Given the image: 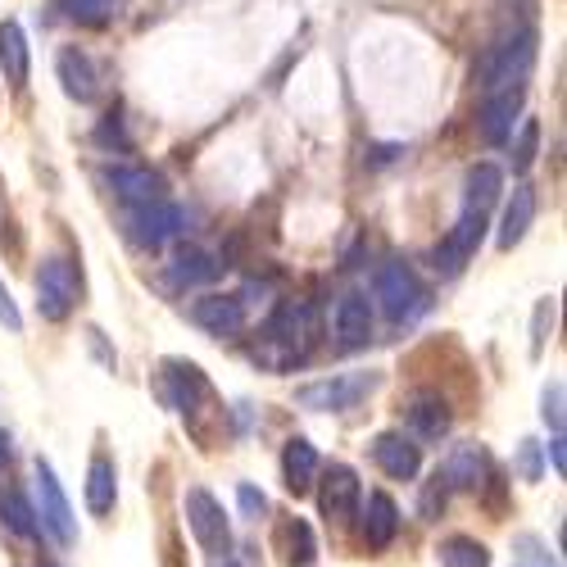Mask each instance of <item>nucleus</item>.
I'll list each match as a JSON object with an SVG mask.
<instances>
[{"mask_svg": "<svg viewBox=\"0 0 567 567\" xmlns=\"http://www.w3.org/2000/svg\"><path fill=\"white\" fill-rule=\"evenodd\" d=\"M532 64H536V28H523V32H513L508 41H499L495 51L482 60V86H486V96L523 86L527 73H532Z\"/></svg>", "mask_w": 567, "mask_h": 567, "instance_id": "f257e3e1", "label": "nucleus"}, {"mask_svg": "<svg viewBox=\"0 0 567 567\" xmlns=\"http://www.w3.org/2000/svg\"><path fill=\"white\" fill-rule=\"evenodd\" d=\"M78 296H82V277H78L73 259H64V255L41 259V268H37V313L45 322H64L78 309Z\"/></svg>", "mask_w": 567, "mask_h": 567, "instance_id": "f03ea898", "label": "nucleus"}, {"mask_svg": "<svg viewBox=\"0 0 567 567\" xmlns=\"http://www.w3.org/2000/svg\"><path fill=\"white\" fill-rule=\"evenodd\" d=\"M377 382H382L377 372H341V377H327V382L300 386L296 400H300L305 409H313V413H346V409H354L359 400H368V395L377 391Z\"/></svg>", "mask_w": 567, "mask_h": 567, "instance_id": "7ed1b4c3", "label": "nucleus"}, {"mask_svg": "<svg viewBox=\"0 0 567 567\" xmlns=\"http://www.w3.org/2000/svg\"><path fill=\"white\" fill-rule=\"evenodd\" d=\"M372 291H377V300H382L386 318H395V322H409V318H417L422 309H427V291H422V281L413 277L409 264H382L372 277Z\"/></svg>", "mask_w": 567, "mask_h": 567, "instance_id": "20e7f679", "label": "nucleus"}, {"mask_svg": "<svg viewBox=\"0 0 567 567\" xmlns=\"http://www.w3.org/2000/svg\"><path fill=\"white\" fill-rule=\"evenodd\" d=\"M37 499H41L37 523L51 532L60 545H78V517H73V504H69V495H64V486H60V477H55V467L45 463V458H37Z\"/></svg>", "mask_w": 567, "mask_h": 567, "instance_id": "39448f33", "label": "nucleus"}, {"mask_svg": "<svg viewBox=\"0 0 567 567\" xmlns=\"http://www.w3.org/2000/svg\"><path fill=\"white\" fill-rule=\"evenodd\" d=\"M186 527H192L196 545L205 554H227L231 549V527H227V517H223V504L205 491V486H192L186 491Z\"/></svg>", "mask_w": 567, "mask_h": 567, "instance_id": "423d86ee", "label": "nucleus"}, {"mask_svg": "<svg viewBox=\"0 0 567 567\" xmlns=\"http://www.w3.org/2000/svg\"><path fill=\"white\" fill-rule=\"evenodd\" d=\"M182 231V209L168 205V200H155V205H136L127 214V236L141 246V250H159L164 241Z\"/></svg>", "mask_w": 567, "mask_h": 567, "instance_id": "0eeeda50", "label": "nucleus"}, {"mask_svg": "<svg viewBox=\"0 0 567 567\" xmlns=\"http://www.w3.org/2000/svg\"><path fill=\"white\" fill-rule=\"evenodd\" d=\"M359 499H363V491H359V477H354V467H346V463H332L322 472V486H318V508H322V517H332V523H350V517L359 513Z\"/></svg>", "mask_w": 567, "mask_h": 567, "instance_id": "6e6552de", "label": "nucleus"}, {"mask_svg": "<svg viewBox=\"0 0 567 567\" xmlns=\"http://www.w3.org/2000/svg\"><path fill=\"white\" fill-rule=\"evenodd\" d=\"M101 182L110 186L118 200H127L132 209H136V205H155V200H164V177H159L155 168L110 164V168H101Z\"/></svg>", "mask_w": 567, "mask_h": 567, "instance_id": "1a4fd4ad", "label": "nucleus"}, {"mask_svg": "<svg viewBox=\"0 0 567 567\" xmlns=\"http://www.w3.org/2000/svg\"><path fill=\"white\" fill-rule=\"evenodd\" d=\"M482 236H486V214H472V209H463V218L454 223V231L445 236L441 250H436V268H441L445 277L463 272V264H467L472 255H477Z\"/></svg>", "mask_w": 567, "mask_h": 567, "instance_id": "9d476101", "label": "nucleus"}, {"mask_svg": "<svg viewBox=\"0 0 567 567\" xmlns=\"http://www.w3.org/2000/svg\"><path fill=\"white\" fill-rule=\"evenodd\" d=\"M372 458H377V467H382L391 482H413L422 472V450L404 432H382V436H377L372 441Z\"/></svg>", "mask_w": 567, "mask_h": 567, "instance_id": "9b49d317", "label": "nucleus"}, {"mask_svg": "<svg viewBox=\"0 0 567 567\" xmlns=\"http://www.w3.org/2000/svg\"><path fill=\"white\" fill-rule=\"evenodd\" d=\"M192 322L209 337H236L246 327V300L241 296H200L192 305Z\"/></svg>", "mask_w": 567, "mask_h": 567, "instance_id": "f8f14e48", "label": "nucleus"}, {"mask_svg": "<svg viewBox=\"0 0 567 567\" xmlns=\"http://www.w3.org/2000/svg\"><path fill=\"white\" fill-rule=\"evenodd\" d=\"M517 114H523V86L495 91V96H486L482 110H477V127H482V136L491 141V146H504V141L513 136Z\"/></svg>", "mask_w": 567, "mask_h": 567, "instance_id": "ddd939ff", "label": "nucleus"}, {"mask_svg": "<svg viewBox=\"0 0 567 567\" xmlns=\"http://www.w3.org/2000/svg\"><path fill=\"white\" fill-rule=\"evenodd\" d=\"M55 69H60L64 91H69V96H73L78 105H91V101L101 96V73H96V60H91L86 51H78V45H69V51H60Z\"/></svg>", "mask_w": 567, "mask_h": 567, "instance_id": "4468645a", "label": "nucleus"}, {"mask_svg": "<svg viewBox=\"0 0 567 567\" xmlns=\"http://www.w3.org/2000/svg\"><path fill=\"white\" fill-rule=\"evenodd\" d=\"M395 532H400V508H395V499H391L386 491H372V495H368V508H363V540H368L372 549H386V545L395 540Z\"/></svg>", "mask_w": 567, "mask_h": 567, "instance_id": "2eb2a0df", "label": "nucleus"}, {"mask_svg": "<svg viewBox=\"0 0 567 567\" xmlns=\"http://www.w3.org/2000/svg\"><path fill=\"white\" fill-rule=\"evenodd\" d=\"M532 218H536V196H532V186H513V200L504 205V218H499V231H495V246H499V250H513V246L527 236Z\"/></svg>", "mask_w": 567, "mask_h": 567, "instance_id": "dca6fc26", "label": "nucleus"}, {"mask_svg": "<svg viewBox=\"0 0 567 567\" xmlns=\"http://www.w3.org/2000/svg\"><path fill=\"white\" fill-rule=\"evenodd\" d=\"M409 422L417 427L422 441H441V436L450 432L454 413H450V404H445L436 391H417V395L409 400Z\"/></svg>", "mask_w": 567, "mask_h": 567, "instance_id": "f3484780", "label": "nucleus"}, {"mask_svg": "<svg viewBox=\"0 0 567 567\" xmlns=\"http://www.w3.org/2000/svg\"><path fill=\"white\" fill-rule=\"evenodd\" d=\"M281 477H287L291 495H305L313 486V477H318V450L305 436H291L287 450H281Z\"/></svg>", "mask_w": 567, "mask_h": 567, "instance_id": "a211bd4d", "label": "nucleus"}, {"mask_svg": "<svg viewBox=\"0 0 567 567\" xmlns=\"http://www.w3.org/2000/svg\"><path fill=\"white\" fill-rule=\"evenodd\" d=\"M337 337H341L346 350H359V346L372 341V305H368V296H346L337 305Z\"/></svg>", "mask_w": 567, "mask_h": 567, "instance_id": "6ab92c4d", "label": "nucleus"}, {"mask_svg": "<svg viewBox=\"0 0 567 567\" xmlns=\"http://www.w3.org/2000/svg\"><path fill=\"white\" fill-rule=\"evenodd\" d=\"M114 499H118V477H114V458L110 454H96L86 467V508L105 517L114 513Z\"/></svg>", "mask_w": 567, "mask_h": 567, "instance_id": "aec40b11", "label": "nucleus"}, {"mask_svg": "<svg viewBox=\"0 0 567 567\" xmlns=\"http://www.w3.org/2000/svg\"><path fill=\"white\" fill-rule=\"evenodd\" d=\"M0 73L10 86L28 82V37L14 19H0Z\"/></svg>", "mask_w": 567, "mask_h": 567, "instance_id": "412c9836", "label": "nucleus"}, {"mask_svg": "<svg viewBox=\"0 0 567 567\" xmlns=\"http://www.w3.org/2000/svg\"><path fill=\"white\" fill-rule=\"evenodd\" d=\"M486 477V450L482 445H458L445 463V482L458 491H477Z\"/></svg>", "mask_w": 567, "mask_h": 567, "instance_id": "4be33fe9", "label": "nucleus"}, {"mask_svg": "<svg viewBox=\"0 0 567 567\" xmlns=\"http://www.w3.org/2000/svg\"><path fill=\"white\" fill-rule=\"evenodd\" d=\"M499 192H504V173H499L495 164H477V168L467 173V205H463V209L491 214V205L499 200Z\"/></svg>", "mask_w": 567, "mask_h": 567, "instance_id": "5701e85b", "label": "nucleus"}, {"mask_svg": "<svg viewBox=\"0 0 567 567\" xmlns=\"http://www.w3.org/2000/svg\"><path fill=\"white\" fill-rule=\"evenodd\" d=\"M268 337L281 341V346H291V354H296L305 346V337H309V309L305 305H281L272 313V322H268Z\"/></svg>", "mask_w": 567, "mask_h": 567, "instance_id": "b1692460", "label": "nucleus"}, {"mask_svg": "<svg viewBox=\"0 0 567 567\" xmlns=\"http://www.w3.org/2000/svg\"><path fill=\"white\" fill-rule=\"evenodd\" d=\"M441 567H491V549L472 536H450L441 540Z\"/></svg>", "mask_w": 567, "mask_h": 567, "instance_id": "393cba45", "label": "nucleus"}, {"mask_svg": "<svg viewBox=\"0 0 567 567\" xmlns=\"http://www.w3.org/2000/svg\"><path fill=\"white\" fill-rule=\"evenodd\" d=\"M0 517H6V527H10V532H19L23 540H37V536H41L37 508H32L19 491H6V495H0Z\"/></svg>", "mask_w": 567, "mask_h": 567, "instance_id": "a878e982", "label": "nucleus"}, {"mask_svg": "<svg viewBox=\"0 0 567 567\" xmlns=\"http://www.w3.org/2000/svg\"><path fill=\"white\" fill-rule=\"evenodd\" d=\"M55 10H60L69 23L105 28V23L114 19V0H55Z\"/></svg>", "mask_w": 567, "mask_h": 567, "instance_id": "bb28decb", "label": "nucleus"}, {"mask_svg": "<svg viewBox=\"0 0 567 567\" xmlns=\"http://www.w3.org/2000/svg\"><path fill=\"white\" fill-rule=\"evenodd\" d=\"M173 277L186 281V287H196V281H214L218 277V264L205 250H182L177 264H173Z\"/></svg>", "mask_w": 567, "mask_h": 567, "instance_id": "cd10ccee", "label": "nucleus"}, {"mask_svg": "<svg viewBox=\"0 0 567 567\" xmlns=\"http://www.w3.org/2000/svg\"><path fill=\"white\" fill-rule=\"evenodd\" d=\"M287 536H291V554H287V563L291 567H313L318 563V540H313V532H309V523H296L287 527Z\"/></svg>", "mask_w": 567, "mask_h": 567, "instance_id": "c85d7f7f", "label": "nucleus"}, {"mask_svg": "<svg viewBox=\"0 0 567 567\" xmlns=\"http://www.w3.org/2000/svg\"><path fill=\"white\" fill-rule=\"evenodd\" d=\"M536 146H540V123L527 118L523 132H517V146H513V168H517V173H527V168L536 164Z\"/></svg>", "mask_w": 567, "mask_h": 567, "instance_id": "c756f323", "label": "nucleus"}, {"mask_svg": "<svg viewBox=\"0 0 567 567\" xmlns=\"http://www.w3.org/2000/svg\"><path fill=\"white\" fill-rule=\"evenodd\" d=\"M540 417L554 427V436L563 432V382H549L545 395H540Z\"/></svg>", "mask_w": 567, "mask_h": 567, "instance_id": "7c9ffc66", "label": "nucleus"}, {"mask_svg": "<svg viewBox=\"0 0 567 567\" xmlns=\"http://www.w3.org/2000/svg\"><path fill=\"white\" fill-rule=\"evenodd\" d=\"M513 549L523 554L527 563H536V567H558V558L545 549V540H540V536H517V540H513Z\"/></svg>", "mask_w": 567, "mask_h": 567, "instance_id": "2f4dec72", "label": "nucleus"}, {"mask_svg": "<svg viewBox=\"0 0 567 567\" xmlns=\"http://www.w3.org/2000/svg\"><path fill=\"white\" fill-rule=\"evenodd\" d=\"M236 504H241V513H246V517H264V513H268L264 491H255L250 482H241V491H236Z\"/></svg>", "mask_w": 567, "mask_h": 567, "instance_id": "473e14b6", "label": "nucleus"}, {"mask_svg": "<svg viewBox=\"0 0 567 567\" xmlns=\"http://www.w3.org/2000/svg\"><path fill=\"white\" fill-rule=\"evenodd\" d=\"M0 322H6L10 332H23V313H19V305H14V296H10L6 281H0Z\"/></svg>", "mask_w": 567, "mask_h": 567, "instance_id": "72a5a7b5", "label": "nucleus"}, {"mask_svg": "<svg viewBox=\"0 0 567 567\" xmlns=\"http://www.w3.org/2000/svg\"><path fill=\"white\" fill-rule=\"evenodd\" d=\"M517 467H523V477H527V482H536V477H540V445H536V441H523Z\"/></svg>", "mask_w": 567, "mask_h": 567, "instance_id": "f704fd0d", "label": "nucleus"}, {"mask_svg": "<svg viewBox=\"0 0 567 567\" xmlns=\"http://www.w3.org/2000/svg\"><path fill=\"white\" fill-rule=\"evenodd\" d=\"M545 322L554 327V300L536 309V337H532V354H540V350H545Z\"/></svg>", "mask_w": 567, "mask_h": 567, "instance_id": "c9c22d12", "label": "nucleus"}, {"mask_svg": "<svg viewBox=\"0 0 567 567\" xmlns=\"http://www.w3.org/2000/svg\"><path fill=\"white\" fill-rule=\"evenodd\" d=\"M545 450H549V463H554V472L563 477V472H567V450H563V436H554Z\"/></svg>", "mask_w": 567, "mask_h": 567, "instance_id": "e433bc0d", "label": "nucleus"}, {"mask_svg": "<svg viewBox=\"0 0 567 567\" xmlns=\"http://www.w3.org/2000/svg\"><path fill=\"white\" fill-rule=\"evenodd\" d=\"M6 458H10V436L0 432V463H6Z\"/></svg>", "mask_w": 567, "mask_h": 567, "instance_id": "4c0bfd02", "label": "nucleus"}, {"mask_svg": "<svg viewBox=\"0 0 567 567\" xmlns=\"http://www.w3.org/2000/svg\"><path fill=\"white\" fill-rule=\"evenodd\" d=\"M513 6H517V10H532V0H513Z\"/></svg>", "mask_w": 567, "mask_h": 567, "instance_id": "58836bf2", "label": "nucleus"}, {"mask_svg": "<svg viewBox=\"0 0 567 567\" xmlns=\"http://www.w3.org/2000/svg\"><path fill=\"white\" fill-rule=\"evenodd\" d=\"M214 567H236V563H231V558H218V563H214Z\"/></svg>", "mask_w": 567, "mask_h": 567, "instance_id": "ea45409f", "label": "nucleus"}, {"mask_svg": "<svg viewBox=\"0 0 567 567\" xmlns=\"http://www.w3.org/2000/svg\"><path fill=\"white\" fill-rule=\"evenodd\" d=\"M45 567H51V563H45Z\"/></svg>", "mask_w": 567, "mask_h": 567, "instance_id": "a19ab883", "label": "nucleus"}]
</instances>
